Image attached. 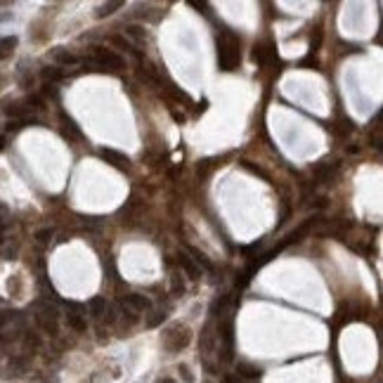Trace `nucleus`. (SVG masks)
<instances>
[{"mask_svg":"<svg viewBox=\"0 0 383 383\" xmlns=\"http://www.w3.org/2000/svg\"><path fill=\"white\" fill-rule=\"evenodd\" d=\"M158 383H175V381H173V378H161Z\"/></svg>","mask_w":383,"mask_h":383,"instance_id":"27","label":"nucleus"},{"mask_svg":"<svg viewBox=\"0 0 383 383\" xmlns=\"http://www.w3.org/2000/svg\"><path fill=\"white\" fill-rule=\"evenodd\" d=\"M67 322H69V327L76 329V331H85V320H83L78 312H69V315H67Z\"/></svg>","mask_w":383,"mask_h":383,"instance_id":"14","label":"nucleus"},{"mask_svg":"<svg viewBox=\"0 0 383 383\" xmlns=\"http://www.w3.org/2000/svg\"><path fill=\"white\" fill-rule=\"evenodd\" d=\"M237 374L244 378H258L260 376V369L253 367V364H246V362H239L237 364Z\"/></svg>","mask_w":383,"mask_h":383,"instance_id":"9","label":"nucleus"},{"mask_svg":"<svg viewBox=\"0 0 383 383\" xmlns=\"http://www.w3.org/2000/svg\"><path fill=\"white\" fill-rule=\"evenodd\" d=\"M88 308H90V312H92V317H100V315H104V310H107V301H104L102 296H95V298H90Z\"/></svg>","mask_w":383,"mask_h":383,"instance_id":"10","label":"nucleus"},{"mask_svg":"<svg viewBox=\"0 0 383 383\" xmlns=\"http://www.w3.org/2000/svg\"><path fill=\"white\" fill-rule=\"evenodd\" d=\"M36 320H38V324H41L48 334L55 336L57 334V310L55 308H48V305H43L41 310H38V315H36Z\"/></svg>","mask_w":383,"mask_h":383,"instance_id":"4","label":"nucleus"},{"mask_svg":"<svg viewBox=\"0 0 383 383\" xmlns=\"http://www.w3.org/2000/svg\"><path fill=\"white\" fill-rule=\"evenodd\" d=\"M301 67H315L317 69V59L315 57H308V59H303L301 62Z\"/></svg>","mask_w":383,"mask_h":383,"instance_id":"25","label":"nucleus"},{"mask_svg":"<svg viewBox=\"0 0 383 383\" xmlns=\"http://www.w3.org/2000/svg\"><path fill=\"white\" fill-rule=\"evenodd\" d=\"M43 78H45V81H62L64 71L62 69H57V67H45L43 69Z\"/></svg>","mask_w":383,"mask_h":383,"instance_id":"15","label":"nucleus"},{"mask_svg":"<svg viewBox=\"0 0 383 383\" xmlns=\"http://www.w3.org/2000/svg\"><path fill=\"white\" fill-rule=\"evenodd\" d=\"M55 59L64 67H71V64H78V57L71 55V52H64V50H55Z\"/></svg>","mask_w":383,"mask_h":383,"instance_id":"13","label":"nucleus"},{"mask_svg":"<svg viewBox=\"0 0 383 383\" xmlns=\"http://www.w3.org/2000/svg\"><path fill=\"white\" fill-rule=\"evenodd\" d=\"M187 251H189V253H192V256H194V260H197L199 265H204V267H206V270H213V263H211V260H208V258H206V256H204V253H201V251H199V248L189 246V248H187Z\"/></svg>","mask_w":383,"mask_h":383,"instance_id":"16","label":"nucleus"},{"mask_svg":"<svg viewBox=\"0 0 383 383\" xmlns=\"http://www.w3.org/2000/svg\"><path fill=\"white\" fill-rule=\"evenodd\" d=\"M100 156H102L107 164L116 166V168H128V164H130L125 154H121V151H114V149H102V151H100Z\"/></svg>","mask_w":383,"mask_h":383,"instance_id":"7","label":"nucleus"},{"mask_svg":"<svg viewBox=\"0 0 383 383\" xmlns=\"http://www.w3.org/2000/svg\"><path fill=\"white\" fill-rule=\"evenodd\" d=\"M14 48H17V38H14V36H10V38H3V41H0V59H5V57L12 55Z\"/></svg>","mask_w":383,"mask_h":383,"instance_id":"11","label":"nucleus"},{"mask_svg":"<svg viewBox=\"0 0 383 383\" xmlns=\"http://www.w3.org/2000/svg\"><path fill=\"white\" fill-rule=\"evenodd\" d=\"M0 149H3V137H0Z\"/></svg>","mask_w":383,"mask_h":383,"instance_id":"28","label":"nucleus"},{"mask_svg":"<svg viewBox=\"0 0 383 383\" xmlns=\"http://www.w3.org/2000/svg\"><path fill=\"white\" fill-rule=\"evenodd\" d=\"M118 7H121L118 0H114V3H104V5H100V10H97V17H107V14H111L114 10H118Z\"/></svg>","mask_w":383,"mask_h":383,"instance_id":"17","label":"nucleus"},{"mask_svg":"<svg viewBox=\"0 0 383 383\" xmlns=\"http://www.w3.org/2000/svg\"><path fill=\"white\" fill-rule=\"evenodd\" d=\"M171 281H173V296H182V294H185V284H182V279H180L178 272L171 277Z\"/></svg>","mask_w":383,"mask_h":383,"instance_id":"20","label":"nucleus"},{"mask_svg":"<svg viewBox=\"0 0 383 383\" xmlns=\"http://www.w3.org/2000/svg\"><path fill=\"white\" fill-rule=\"evenodd\" d=\"M173 121H175V123H182V121H185V116H182L180 111H173Z\"/></svg>","mask_w":383,"mask_h":383,"instance_id":"26","label":"nucleus"},{"mask_svg":"<svg viewBox=\"0 0 383 383\" xmlns=\"http://www.w3.org/2000/svg\"><path fill=\"white\" fill-rule=\"evenodd\" d=\"M164 320H166L164 312H154V317H149V322H147V327H156V324H161Z\"/></svg>","mask_w":383,"mask_h":383,"instance_id":"23","label":"nucleus"},{"mask_svg":"<svg viewBox=\"0 0 383 383\" xmlns=\"http://www.w3.org/2000/svg\"><path fill=\"white\" fill-rule=\"evenodd\" d=\"M180 374H182V378H185L187 383H194V376H192L189 367H185V364H180Z\"/></svg>","mask_w":383,"mask_h":383,"instance_id":"24","label":"nucleus"},{"mask_svg":"<svg viewBox=\"0 0 383 383\" xmlns=\"http://www.w3.org/2000/svg\"><path fill=\"white\" fill-rule=\"evenodd\" d=\"M28 114L26 107H21V104H12V107H7V116H14V118H24Z\"/></svg>","mask_w":383,"mask_h":383,"instance_id":"18","label":"nucleus"},{"mask_svg":"<svg viewBox=\"0 0 383 383\" xmlns=\"http://www.w3.org/2000/svg\"><path fill=\"white\" fill-rule=\"evenodd\" d=\"M123 308H128V310H149L151 308V301L147 298V296H140V294H130V296H125L123 298Z\"/></svg>","mask_w":383,"mask_h":383,"instance_id":"6","label":"nucleus"},{"mask_svg":"<svg viewBox=\"0 0 383 383\" xmlns=\"http://www.w3.org/2000/svg\"><path fill=\"white\" fill-rule=\"evenodd\" d=\"M192 341V331L187 327H182V324H175V327L168 329V334H166L164 343L166 348L171 350V353H180L182 348H187Z\"/></svg>","mask_w":383,"mask_h":383,"instance_id":"2","label":"nucleus"},{"mask_svg":"<svg viewBox=\"0 0 383 383\" xmlns=\"http://www.w3.org/2000/svg\"><path fill=\"white\" fill-rule=\"evenodd\" d=\"M253 62L265 64V48H263V45H256L253 48Z\"/></svg>","mask_w":383,"mask_h":383,"instance_id":"22","label":"nucleus"},{"mask_svg":"<svg viewBox=\"0 0 383 383\" xmlns=\"http://www.w3.org/2000/svg\"><path fill=\"white\" fill-rule=\"evenodd\" d=\"M218 338H220V357H222V362H230V360H232V345H234L232 320H225L222 324H220Z\"/></svg>","mask_w":383,"mask_h":383,"instance_id":"3","label":"nucleus"},{"mask_svg":"<svg viewBox=\"0 0 383 383\" xmlns=\"http://www.w3.org/2000/svg\"><path fill=\"white\" fill-rule=\"evenodd\" d=\"M125 34H128L130 38H137V41H144V28H140V26H128V28H125Z\"/></svg>","mask_w":383,"mask_h":383,"instance_id":"21","label":"nucleus"},{"mask_svg":"<svg viewBox=\"0 0 383 383\" xmlns=\"http://www.w3.org/2000/svg\"><path fill=\"white\" fill-rule=\"evenodd\" d=\"M92 57H95L102 67H111V69H123V64H125L121 57L114 55V52L107 48H92Z\"/></svg>","mask_w":383,"mask_h":383,"instance_id":"5","label":"nucleus"},{"mask_svg":"<svg viewBox=\"0 0 383 383\" xmlns=\"http://www.w3.org/2000/svg\"><path fill=\"white\" fill-rule=\"evenodd\" d=\"M180 265H182V270H185L187 274H189L192 279H199L201 277V270H199L194 263H192V258L189 256H185V253H180Z\"/></svg>","mask_w":383,"mask_h":383,"instance_id":"8","label":"nucleus"},{"mask_svg":"<svg viewBox=\"0 0 383 383\" xmlns=\"http://www.w3.org/2000/svg\"><path fill=\"white\" fill-rule=\"evenodd\" d=\"M62 135L67 137V140H81V133H78V128H76V125H74V121H69V118H64Z\"/></svg>","mask_w":383,"mask_h":383,"instance_id":"12","label":"nucleus"},{"mask_svg":"<svg viewBox=\"0 0 383 383\" xmlns=\"http://www.w3.org/2000/svg\"><path fill=\"white\" fill-rule=\"evenodd\" d=\"M241 62V52H239V38L234 34H225L218 43V64L225 71H234Z\"/></svg>","mask_w":383,"mask_h":383,"instance_id":"1","label":"nucleus"},{"mask_svg":"<svg viewBox=\"0 0 383 383\" xmlns=\"http://www.w3.org/2000/svg\"><path fill=\"white\" fill-rule=\"evenodd\" d=\"M50 239H52V230H38V232H36V241H38L41 246H48Z\"/></svg>","mask_w":383,"mask_h":383,"instance_id":"19","label":"nucleus"}]
</instances>
